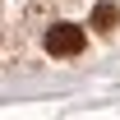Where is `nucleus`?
Listing matches in <instances>:
<instances>
[{"label": "nucleus", "instance_id": "obj_1", "mask_svg": "<svg viewBox=\"0 0 120 120\" xmlns=\"http://www.w3.org/2000/svg\"><path fill=\"white\" fill-rule=\"evenodd\" d=\"M83 28H74V23H56V28H46V51L51 56H79L83 51Z\"/></svg>", "mask_w": 120, "mask_h": 120}, {"label": "nucleus", "instance_id": "obj_2", "mask_svg": "<svg viewBox=\"0 0 120 120\" xmlns=\"http://www.w3.org/2000/svg\"><path fill=\"white\" fill-rule=\"evenodd\" d=\"M116 19H120V9L111 5V0H102V5H92V28H97V32L116 28Z\"/></svg>", "mask_w": 120, "mask_h": 120}]
</instances>
